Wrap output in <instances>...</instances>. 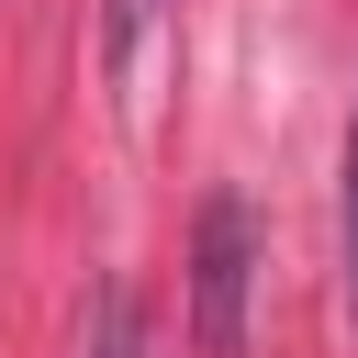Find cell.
Segmentation results:
<instances>
[{"instance_id": "obj_3", "label": "cell", "mask_w": 358, "mask_h": 358, "mask_svg": "<svg viewBox=\"0 0 358 358\" xmlns=\"http://www.w3.org/2000/svg\"><path fill=\"white\" fill-rule=\"evenodd\" d=\"M347 302H358V123H347Z\"/></svg>"}, {"instance_id": "obj_2", "label": "cell", "mask_w": 358, "mask_h": 358, "mask_svg": "<svg viewBox=\"0 0 358 358\" xmlns=\"http://www.w3.org/2000/svg\"><path fill=\"white\" fill-rule=\"evenodd\" d=\"M101 358H134V291L123 280L101 291Z\"/></svg>"}, {"instance_id": "obj_1", "label": "cell", "mask_w": 358, "mask_h": 358, "mask_svg": "<svg viewBox=\"0 0 358 358\" xmlns=\"http://www.w3.org/2000/svg\"><path fill=\"white\" fill-rule=\"evenodd\" d=\"M246 291H257V224L235 190H213L190 224V347L201 358H246Z\"/></svg>"}]
</instances>
